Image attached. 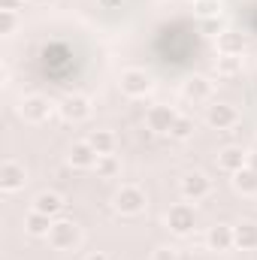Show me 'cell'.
I'll return each instance as SVG.
<instances>
[{
	"label": "cell",
	"instance_id": "obj_30",
	"mask_svg": "<svg viewBox=\"0 0 257 260\" xmlns=\"http://www.w3.org/2000/svg\"><path fill=\"white\" fill-rule=\"evenodd\" d=\"M30 3H37V6H49V3H55V0H30Z\"/></svg>",
	"mask_w": 257,
	"mask_h": 260
},
{
	"label": "cell",
	"instance_id": "obj_20",
	"mask_svg": "<svg viewBox=\"0 0 257 260\" xmlns=\"http://www.w3.org/2000/svg\"><path fill=\"white\" fill-rule=\"evenodd\" d=\"M88 142L94 145L97 154H112V151H115V133H112V130H91Z\"/></svg>",
	"mask_w": 257,
	"mask_h": 260
},
{
	"label": "cell",
	"instance_id": "obj_22",
	"mask_svg": "<svg viewBox=\"0 0 257 260\" xmlns=\"http://www.w3.org/2000/svg\"><path fill=\"white\" fill-rule=\"evenodd\" d=\"M170 136H173V139H191L194 136V121L188 118V115H179L176 124H173V130H170Z\"/></svg>",
	"mask_w": 257,
	"mask_h": 260
},
{
	"label": "cell",
	"instance_id": "obj_8",
	"mask_svg": "<svg viewBox=\"0 0 257 260\" xmlns=\"http://www.w3.org/2000/svg\"><path fill=\"white\" fill-rule=\"evenodd\" d=\"M24 182H27V170H24V164H18V160H12V157L0 164V191L15 194V191L24 188Z\"/></svg>",
	"mask_w": 257,
	"mask_h": 260
},
{
	"label": "cell",
	"instance_id": "obj_27",
	"mask_svg": "<svg viewBox=\"0 0 257 260\" xmlns=\"http://www.w3.org/2000/svg\"><path fill=\"white\" fill-rule=\"evenodd\" d=\"M0 9H9V12H18V9H24V0H0Z\"/></svg>",
	"mask_w": 257,
	"mask_h": 260
},
{
	"label": "cell",
	"instance_id": "obj_31",
	"mask_svg": "<svg viewBox=\"0 0 257 260\" xmlns=\"http://www.w3.org/2000/svg\"><path fill=\"white\" fill-rule=\"evenodd\" d=\"M194 3H200V0H194Z\"/></svg>",
	"mask_w": 257,
	"mask_h": 260
},
{
	"label": "cell",
	"instance_id": "obj_2",
	"mask_svg": "<svg viewBox=\"0 0 257 260\" xmlns=\"http://www.w3.org/2000/svg\"><path fill=\"white\" fill-rule=\"evenodd\" d=\"M46 239H49V245H52L55 251H73V248L79 245L82 233H79V224H76V221L55 218V221H52V230H49Z\"/></svg>",
	"mask_w": 257,
	"mask_h": 260
},
{
	"label": "cell",
	"instance_id": "obj_11",
	"mask_svg": "<svg viewBox=\"0 0 257 260\" xmlns=\"http://www.w3.org/2000/svg\"><path fill=\"white\" fill-rule=\"evenodd\" d=\"M61 115H64L67 121H73V124L85 121L91 115V100L85 94H70L64 103H61Z\"/></svg>",
	"mask_w": 257,
	"mask_h": 260
},
{
	"label": "cell",
	"instance_id": "obj_13",
	"mask_svg": "<svg viewBox=\"0 0 257 260\" xmlns=\"http://www.w3.org/2000/svg\"><path fill=\"white\" fill-rule=\"evenodd\" d=\"M64 197L55 194V191H40V194L34 197V209L37 212H43V215H49V218H58L61 212H64Z\"/></svg>",
	"mask_w": 257,
	"mask_h": 260
},
{
	"label": "cell",
	"instance_id": "obj_19",
	"mask_svg": "<svg viewBox=\"0 0 257 260\" xmlns=\"http://www.w3.org/2000/svg\"><path fill=\"white\" fill-rule=\"evenodd\" d=\"M52 221H55V218H49V215H43V212L30 209V212L24 215V230H27L30 236H49Z\"/></svg>",
	"mask_w": 257,
	"mask_h": 260
},
{
	"label": "cell",
	"instance_id": "obj_16",
	"mask_svg": "<svg viewBox=\"0 0 257 260\" xmlns=\"http://www.w3.org/2000/svg\"><path fill=\"white\" fill-rule=\"evenodd\" d=\"M233 191L242 197H257V170L254 167H242L239 173H233Z\"/></svg>",
	"mask_w": 257,
	"mask_h": 260
},
{
	"label": "cell",
	"instance_id": "obj_15",
	"mask_svg": "<svg viewBox=\"0 0 257 260\" xmlns=\"http://www.w3.org/2000/svg\"><path fill=\"white\" fill-rule=\"evenodd\" d=\"M206 245H209L212 251H230V248H233V227H227V224H215V227H209V233H206Z\"/></svg>",
	"mask_w": 257,
	"mask_h": 260
},
{
	"label": "cell",
	"instance_id": "obj_14",
	"mask_svg": "<svg viewBox=\"0 0 257 260\" xmlns=\"http://www.w3.org/2000/svg\"><path fill=\"white\" fill-rule=\"evenodd\" d=\"M233 248L254 251L257 248V221H242L233 227Z\"/></svg>",
	"mask_w": 257,
	"mask_h": 260
},
{
	"label": "cell",
	"instance_id": "obj_21",
	"mask_svg": "<svg viewBox=\"0 0 257 260\" xmlns=\"http://www.w3.org/2000/svg\"><path fill=\"white\" fill-rule=\"evenodd\" d=\"M94 170H97V176H100V179H115V176L121 173V164H118V157H115V154H100V157H97V164H94Z\"/></svg>",
	"mask_w": 257,
	"mask_h": 260
},
{
	"label": "cell",
	"instance_id": "obj_6",
	"mask_svg": "<svg viewBox=\"0 0 257 260\" xmlns=\"http://www.w3.org/2000/svg\"><path fill=\"white\" fill-rule=\"evenodd\" d=\"M18 115L27 121V124H43L49 115H52V103L40 94H27L21 103H18Z\"/></svg>",
	"mask_w": 257,
	"mask_h": 260
},
{
	"label": "cell",
	"instance_id": "obj_7",
	"mask_svg": "<svg viewBox=\"0 0 257 260\" xmlns=\"http://www.w3.org/2000/svg\"><path fill=\"white\" fill-rule=\"evenodd\" d=\"M206 124L215 130H230L239 124V109L230 103H212L206 106Z\"/></svg>",
	"mask_w": 257,
	"mask_h": 260
},
{
	"label": "cell",
	"instance_id": "obj_28",
	"mask_svg": "<svg viewBox=\"0 0 257 260\" xmlns=\"http://www.w3.org/2000/svg\"><path fill=\"white\" fill-rule=\"evenodd\" d=\"M103 9H115V6H121V0H97Z\"/></svg>",
	"mask_w": 257,
	"mask_h": 260
},
{
	"label": "cell",
	"instance_id": "obj_17",
	"mask_svg": "<svg viewBox=\"0 0 257 260\" xmlns=\"http://www.w3.org/2000/svg\"><path fill=\"white\" fill-rule=\"evenodd\" d=\"M182 94L194 100V103H200V100H209L212 97V82L206 79V76H191L185 85H182Z\"/></svg>",
	"mask_w": 257,
	"mask_h": 260
},
{
	"label": "cell",
	"instance_id": "obj_18",
	"mask_svg": "<svg viewBox=\"0 0 257 260\" xmlns=\"http://www.w3.org/2000/svg\"><path fill=\"white\" fill-rule=\"evenodd\" d=\"M218 52L221 55H242L245 52V37L236 30H221L218 34Z\"/></svg>",
	"mask_w": 257,
	"mask_h": 260
},
{
	"label": "cell",
	"instance_id": "obj_23",
	"mask_svg": "<svg viewBox=\"0 0 257 260\" xmlns=\"http://www.w3.org/2000/svg\"><path fill=\"white\" fill-rule=\"evenodd\" d=\"M239 70H242L239 55H221V58H218V73H221V76H236Z\"/></svg>",
	"mask_w": 257,
	"mask_h": 260
},
{
	"label": "cell",
	"instance_id": "obj_25",
	"mask_svg": "<svg viewBox=\"0 0 257 260\" xmlns=\"http://www.w3.org/2000/svg\"><path fill=\"white\" fill-rule=\"evenodd\" d=\"M197 15H200V18L218 15V0H200V3H197Z\"/></svg>",
	"mask_w": 257,
	"mask_h": 260
},
{
	"label": "cell",
	"instance_id": "obj_1",
	"mask_svg": "<svg viewBox=\"0 0 257 260\" xmlns=\"http://www.w3.org/2000/svg\"><path fill=\"white\" fill-rule=\"evenodd\" d=\"M112 206H115L118 215L133 218V215H142V212H145L148 197H145V191H142L139 185H121V188L115 191V197H112Z\"/></svg>",
	"mask_w": 257,
	"mask_h": 260
},
{
	"label": "cell",
	"instance_id": "obj_24",
	"mask_svg": "<svg viewBox=\"0 0 257 260\" xmlns=\"http://www.w3.org/2000/svg\"><path fill=\"white\" fill-rule=\"evenodd\" d=\"M18 27V12H9V9H0V34L3 37H12Z\"/></svg>",
	"mask_w": 257,
	"mask_h": 260
},
{
	"label": "cell",
	"instance_id": "obj_4",
	"mask_svg": "<svg viewBox=\"0 0 257 260\" xmlns=\"http://www.w3.org/2000/svg\"><path fill=\"white\" fill-rule=\"evenodd\" d=\"M194 224H197V212H194L191 203H176V206H170V212H167V227H170L176 236H188L194 230Z\"/></svg>",
	"mask_w": 257,
	"mask_h": 260
},
{
	"label": "cell",
	"instance_id": "obj_10",
	"mask_svg": "<svg viewBox=\"0 0 257 260\" xmlns=\"http://www.w3.org/2000/svg\"><path fill=\"white\" fill-rule=\"evenodd\" d=\"M97 157H100V154L94 151V145H91L88 139H82V142H73V145H70V154H67L70 167H76V170H94Z\"/></svg>",
	"mask_w": 257,
	"mask_h": 260
},
{
	"label": "cell",
	"instance_id": "obj_29",
	"mask_svg": "<svg viewBox=\"0 0 257 260\" xmlns=\"http://www.w3.org/2000/svg\"><path fill=\"white\" fill-rule=\"evenodd\" d=\"M85 260H112L109 254H103V251H94V254H88Z\"/></svg>",
	"mask_w": 257,
	"mask_h": 260
},
{
	"label": "cell",
	"instance_id": "obj_3",
	"mask_svg": "<svg viewBox=\"0 0 257 260\" xmlns=\"http://www.w3.org/2000/svg\"><path fill=\"white\" fill-rule=\"evenodd\" d=\"M121 91L127 94V97H145L151 88H154V79H151V73L148 70H142V67H127V70H121Z\"/></svg>",
	"mask_w": 257,
	"mask_h": 260
},
{
	"label": "cell",
	"instance_id": "obj_5",
	"mask_svg": "<svg viewBox=\"0 0 257 260\" xmlns=\"http://www.w3.org/2000/svg\"><path fill=\"white\" fill-rule=\"evenodd\" d=\"M179 194L185 197L188 203H200V200H206V197L212 194V182H209V176L206 173H188V176H182V182H179Z\"/></svg>",
	"mask_w": 257,
	"mask_h": 260
},
{
	"label": "cell",
	"instance_id": "obj_9",
	"mask_svg": "<svg viewBox=\"0 0 257 260\" xmlns=\"http://www.w3.org/2000/svg\"><path fill=\"white\" fill-rule=\"evenodd\" d=\"M176 118H179V112H176L173 106L157 103V106H151V109L145 112V127L151 130V133H170L173 124H176Z\"/></svg>",
	"mask_w": 257,
	"mask_h": 260
},
{
	"label": "cell",
	"instance_id": "obj_26",
	"mask_svg": "<svg viewBox=\"0 0 257 260\" xmlns=\"http://www.w3.org/2000/svg\"><path fill=\"white\" fill-rule=\"evenodd\" d=\"M151 260H179V251H176L173 245H157V248L151 251Z\"/></svg>",
	"mask_w": 257,
	"mask_h": 260
},
{
	"label": "cell",
	"instance_id": "obj_12",
	"mask_svg": "<svg viewBox=\"0 0 257 260\" xmlns=\"http://www.w3.org/2000/svg\"><path fill=\"white\" fill-rule=\"evenodd\" d=\"M218 167L233 176V173H239L242 167H248V151H242L239 145H224V148L218 151Z\"/></svg>",
	"mask_w": 257,
	"mask_h": 260
}]
</instances>
